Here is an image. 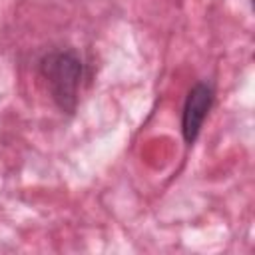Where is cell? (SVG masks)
Wrapping results in <instances>:
<instances>
[{"label": "cell", "mask_w": 255, "mask_h": 255, "mask_svg": "<svg viewBox=\"0 0 255 255\" xmlns=\"http://www.w3.org/2000/svg\"><path fill=\"white\" fill-rule=\"evenodd\" d=\"M40 76L56 106L64 114H74L86 80V64L82 56L72 48L52 50L40 60Z\"/></svg>", "instance_id": "1"}, {"label": "cell", "mask_w": 255, "mask_h": 255, "mask_svg": "<svg viewBox=\"0 0 255 255\" xmlns=\"http://www.w3.org/2000/svg\"><path fill=\"white\" fill-rule=\"evenodd\" d=\"M213 100H215V92L209 82H197L189 88L181 112V135L187 145L195 143L203 128V122L213 106Z\"/></svg>", "instance_id": "2"}]
</instances>
